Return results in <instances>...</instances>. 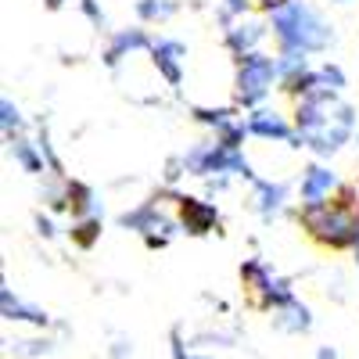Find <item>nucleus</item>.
<instances>
[{
  "instance_id": "obj_4",
  "label": "nucleus",
  "mask_w": 359,
  "mask_h": 359,
  "mask_svg": "<svg viewBox=\"0 0 359 359\" xmlns=\"http://www.w3.org/2000/svg\"><path fill=\"white\" fill-rule=\"evenodd\" d=\"M280 90V72H277V54H245L233 57V108L255 111L266 104V97Z\"/></svg>"
},
{
  "instance_id": "obj_5",
  "label": "nucleus",
  "mask_w": 359,
  "mask_h": 359,
  "mask_svg": "<svg viewBox=\"0 0 359 359\" xmlns=\"http://www.w3.org/2000/svg\"><path fill=\"white\" fill-rule=\"evenodd\" d=\"M237 273H241V284H245L252 306L259 313H277L280 306H287V302H294V298H298L294 287H291V280L284 273H277V269L269 266L266 259H259V255L245 259Z\"/></svg>"
},
{
  "instance_id": "obj_24",
  "label": "nucleus",
  "mask_w": 359,
  "mask_h": 359,
  "mask_svg": "<svg viewBox=\"0 0 359 359\" xmlns=\"http://www.w3.org/2000/svg\"><path fill=\"white\" fill-rule=\"evenodd\" d=\"M212 4H216V18H219L223 29H226L230 22H237V18H245V15H248L252 0H212Z\"/></svg>"
},
{
  "instance_id": "obj_31",
  "label": "nucleus",
  "mask_w": 359,
  "mask_h": 359,
  "mask_svg": "<svg viewBox=\"0 0 359 359\" xmlns=\"http://www.w3.org/2000/svg\"><path fill=\"white\" fill-rule=\"evenodd\" d=\"M62 4H65V0H47V8H50V11H57Z\"/></svg>"
},
{
  "instance_id": "obj_3",
  "label": "nucleus",
  "mask_w": 359,
  "mask_h": 359,
  "mask_svg": "<svg viewBox=\"0 0 359 359\" xmlns=\"http://www.w3.org/2000/svg\"><path fill=\"white\" fill-rule=\"evenodd\" d=\"M269 33H273L280 50H298V54H323L331 50L338 33L334 25L323 18V11L309 0H294V4L280 8L277 15H269Z\"/></svg>"
},
{
  "instance_id": "obj_18",
  "label": "nucleus",
  "mask_w": 359,
  "mask_h": 359,
  "mask_svg": "<svg viewBox=\"0 0 359 359\" xmlns=\"http://www.w3.org/2000/svg\"><path fill=\"white\" fill-rule=\"evenodd\" d=\"M309 54H298V50H277V72H280V90L291 97V90L302 83V76L309 72Z\"/></svg>"
},
{
  "instance_id": "obj_27",
  "label": "nucleus",
  "mask_w": 359,
  "mask_h": 359,
  "mask_svg": "<svg viewBox=\"0 0 359 359\" xmlns=\"http://www.w3.org/2000/svg\"><path fill=\"white\" fill-rule=\"evenodd\" d=\"M33 223H36V233H40V237H47V241H50V237H57V226H54V219H50L47 212H36V216H33Z\"/></svg>"
},
{
  "instance_id": "obj_6",
  "label": "nucleus",
  "mask_w": 359,
  "mask_h": 359,
  "mask_svg": "<svg viewBox=\"0 0 359 359\" xmlns=\"http://www.w3.org/2000/svg\"><path fill=\"white\" fill-rule=\"evenodd\" d=\"M118 226H126V230L140 233L147 248H165L169 237H172V230H180L176 216L165 212L158 198H151V201H144V205L130 208V212H123V216H118Z\"/></svg>"
},
{
  "instance_id": "obj_17",
  "label": "nucleus",
  "mask_w": 359,
  "mask_h": 359,
  "mask_svg": "<svg viewBox=\"0 0 359 359\" xmlns=\"http://www.w3.org/2000/svg\"><path fill=\"white\" fill-rule=\"evenodd\" d=\"M65 205H69L72 219H90V216H101L94 187L79 184V180H65Z\"/></svg>"
},
{
  "instance_id": "obj_15",
  "label": "nucleus",
  "mask_w": 359,
  "mask_h": 359,
  "mask_svg": "<svg viewBox=\"0 0 359 359\" xmlns=\"http://www.w3.org/2000/svg\"><path fill=\"white\" fill-rule=\"evenodd\" d=\"M151 36H147V29L144 25H130V29H115L108 47H104V65L108 69H118L126 62V57L140 54V50H151Z\"/></svg>"
},
{
  "instance_id": "obj_11",
  "label": "nucleus",
  "mask_w": 359,
  "mask_h": 359,
  "mask_svg": "<svg viewBox=\"0 0 359 359\" xmlns=\"http://www.w3.org/2000/svg\"><path fill=\"white\" fill-rule=\"evenodd\" d=\"M151 65L158 69V76L165 79V86L180 90L184 86V72H187V43L176 36H158L151 43Z\"/></svg>"
},
{
  "instance_id": "obj_7",
  "label": "nucleus",
  "mask_w": 359,
  "mask_h": 359,
  "mask_svg": "<svg viewBox=\"0 0 359 359\" xmlns=\"http://www.w3.org/2000/svg\"><path fill=\"white\" fill-rule=\"evenodd\" d=\"M348 86V76L338 62H323V65H313L302 83L291 90V101H316V97H341Z\"/></svg>"
},
{
  "instance_id": "obj_29",
  "label": "nucleus",
  "mask_w": 359,
  "mask_h": 359,
  "mask_svg": "<svg viewBox=\"0 0 359 359\" xmlns=\"http://www.w3.org/2000/svg\"><path fill=\"white\" fill-rule=\"evenodd\" d=\"M108 352H111V359H133V345H130V338H115Z\"/></svg>"
},
{
  "instance_id": "obj_8",
  "label": "nucleus",
  "mask_w": 359,
  "mask_h": 359,
  "mask_svg": "<svg viewBox=\"0 0 359 359\" xmlns=\"http://www.w3.org/2000/svg\"><path fill=\"white\" fill-rule=\"evenodd\" d=\"M345 191L341 184V176L334 165H327V162H309L302 169V176H298V201L306 205H323V201H331Z\"/></svg>"
},
{
  "instance_id": "obj_23",
  "label": "nucleus",
  "mask_w": 359,
  "mask_h": 359,
  "mask_svg": "<svg viewBox=\"0 0 359 359\" xmlns=\"http://www.w3.org/2000/svg\"><path fill=\"white\" fill-rule=\"evenodd\" d=\"M69 233H72V245H79V248H94V245L101 241V216H90V219H72Z\"/></svg>"
},
{
  "instance_id": "obj_20",
  "label": "nucleus",
  "mask_w": 359,
  "mask_h": 359,
  "mask_svg": "<svg viewBox=\"0 0 359 359\" xmlns=\"http://www.w3.org/2000/svg\"><path fill=\"white\" fill-rule=\"evenodd\" d=\"M8 144H11V158H15V165H18L22 172H29V176L47 172V158H43V151H40V144H36V140L15 137V140H8Z\"/></svg>"
},
{
  "instance_id": "obj_10",
  "label": "nucleus",
  "mask_w": 359,
  "mask_h": 359,
  "mask_svg": "<svg viewBox=\"0 0 359 359\" xmlns=\"http://www.w3.org/2000/svg\"><path fill=\"white\" fill-rule=\"evenodd\" d=\"M245 123H248V137H255V140H273V144H287V147H302V144H298V133H294V118H287L277 108L262 104L255 111H245Z\"/></svg>"
},
{
  "instance_id": "obj_19",
  "label": "nucleus",
  "mask_w": 359,
  "mask_h": 359,
  "mask_svg": "<svg viewBox=\"0 0 359 359\" xmlns=\"http://www.w3.org/2000/svg\"><path fill=\"white\" fill-rule=\"evenodd\" d=\"M54 348H57L54 338L43 334V331L22 334V338H11V341H8V355H15V359H50Z\"/></svg>"
},
{
  "instance_id": "obj_30",
  "label": "nucleus",
  "mask_w": 359,
  "mask_h": 359,
  "mask_svg": "<svg viewBox=\"0 0 359 359\" xmlns=\"http://www.w3.org/2000/svg\"><path fill=\"white\" fill-rule=\"evenodd\" d=\"M313 359H338V352H334V348H331V345H320V348H316V355H313Z\"/></svg>"
},
{
  "instance_id": "obj_13",
  "label": "nucleus",
  "mask_w": 359,
  "mask_h": 359,
  "mask_svg": "<svg viewBox=\"0 0 359 359\" xmlns=\"http://www.w3.org/2000/svg\"><path fill=\"white\" fill-rule=\"evenodd\" d=\"M269 36V22L262 18H237L223 29V47L233 54V57H245V54H255L262 47V40Z\"/></svg>"
},
{
  "instance_id": "obj_9",
  "label": "nucleus",
  "mask_w": 359,
  "mask_h": 359,
  "mask_svg": "<svg viewBox=\"0 0 359 359\" xmlns=\"http://www.w3.org/2000/svg\"><path fill=\"white\" fill-rule=\"evenodd\" d=\"M176 223L191 237H205L219 226V205L198 194H176Z\"/></svg>"
},
{
  "instance_id": "obj_26",
  "label": "nucleus",
  "mask_w": 359,
  "mask_h": 359,
  "mask_svg": "<svg viewBox=\"0 0 359 359\" xmlns=\"http://www.w3.org/2000/svg\"><path fill=\"white\" fill-rule=\"evenodd\" d=\"M79 11L86 15V22H90V25L104 29V8L97 4V0H79Z\"/></svg>"
},
{
  "instance_id": "obj_1",
  "label": "nucleus",
  "mask_w": 359,
  "mask_h": 359,
  "mask_svg": "<svg viewBox=\"0 0 359 359\" xmlns=\"http://www.w3.org/2000/svg\"><path fill=\"white\" fill-rule=\"evenodd\" d=\"M294 133L298 144L316 158L327 162L338 151L352 144L355 130H359V111L355 104L341 101V97H316V101H294Z\"/></svg>"
},
{
  "instance_id": "obj_33",
  "label": "nucleus",
  "mask_w": 359,
  "mask_h": 359,
  "mask_svg": "<svg viewBox=\"0 0 359 359\" xmlns=\"http://www.w3.org/2000/svg\"><path fill=\"white\" fill-rule=\"evenodd\" d=\"M352 262H355V269H359V245L352 248Z\"/></svg>"
},
{
  "instance_id": "obj_32",
  "label": "nucleus",
  "mask_w": 359,
  "mask_h": 359,
  "mask_svg": "<svg viewBox=\"0 0 359 359\" xmlns=\"http://www.w3.org/2000/svg\"><path fill=\"white\" fill-rule=\"evenodd\" d=\"M331 4H338V8H348V4H355V0H331Z\"/></svg>"
},
{
  "instance_id": "obj_12",
  "label": "nucleus",
  "mask_w": 359,
  "mask_h": 359,
  "mask_svg": "<svg viewBox=\"0 0 359 359\" xmlns=\"http://www.w3.org/2000/svg\"><path fill=\"white\" fill-rule=\"evenodd\" d=\"M0 316H4L8 323H25V327H33V331H47V327H54V316L43 306L22 298L11 284L0 287Z\"/></svg>"
},
{
  "instance_id": "obj_25",
  "label": "nucleus",
  "mask_w": 359,
  "mask_h": 359,
  "mask_svg": "<svg viewBox=\"0 0 359 359\" xmlns=\"http://www.w3.org/2000/svg\"><path fill=\"white\" fill-rule=\"evenodd\" d=\"M169 348H172V359H212V355H205V352L187 348V341H184V327H172V331H169Z\"/></svg>"
},
{
  "instance_id": "obj_2",
  "label": "nucleus",
  "mask_w": 359,
  "mask_h": 359,
  "mask_svg": "<svg viewBox=\"0 0 359 359\" xmlns=\"http://www.w3.org/2000/svg\"><path fill=\"white\" fill-rule=\"evenodd\" d=\"M298 223L313 245L327 252H352L359 245V191L345 184V191L323 205L298 208Z\"/></svg>"
},
{
  "instance_id": "obj_14",
  "label": "nucleus",
  "mask_w": 359,
  "mask_h": 359,
  "mask_svg": "<svg viewBox=\"0 0 359 359\" xmlns=\"http://www.w3.org/2000/svg\"><path fill=\"white\" fill-rule=\"evenodd\" d=\"M248 208L259 216V219H277L284 208H287V187L280 180H266V176H255L252 187H248Z\"/></svg>"
},
{
  "instance_id": "obj_28",
  "label": "nucleus",
  "mask_w": 359,
  "mask_h": 359,
  "mask_svg": "<svg viewBox=\"0 0 359 359\" xmlns=\"http://www.w3.org/2000/svg\"><path fill=\"white\" fill-rule=\"evenodd\" d=\"M287 4H294V0H252V8H259L266 18H269V15H277V11L287 8Z\"/></svg>"
},
{
  "instance_id": "obj_21",
  "label": "nucleus",
  "mask_w": 359,
  "mask_h": 359,
  "mask_svg": "<svg viewBox=\"0 0 359 359\" xmlns=\"http://www.w3.org/2000/svg\"><path fill=\"white\" fill-rule=\"evenodd\" d=\"M180 11V0H137V18L144 25H155V22H169Z\"/></svg>"
},
{
  "instance_id": "obj_16",
  "label": "nucleus",
  "mask_w": 359,
  "mask_h": 359,
  "mask_svg": "<svg viewBox=\"0 0 359 359\" xmlns=\"http://www.w3.org/2000/svg\"><path fill=\"white\" fill-rule=\"evenodd\" d=\"M269 320H273V327L280 334H291V338H302V334H309L313 331V309L302 302V298H294V302H287V306H280L277 313H269Z\"/></svg>"
},
{
  "instance_id": "obj_22",
  "label": "nucleus",
  "mask_w": 359,
  "mask_h": 359,
  "mask_svg": "<svg viewBox=\"0 0 359 359\" xmlns=\"http://www.w3.org/2000/svg\"><path fill=\"white\" fill-rule=\"evenodd\" d=\"M0 130H4V137H8V140L25 137V115H22V108H18L11 97L0 101Z\"/></svg>"
}]
</instances>
